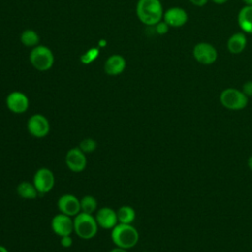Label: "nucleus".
Listing matches in <instances>:
<instances>
[{"label":"nucleus","mask_w":252,"mask_h":252,"mask_svg":"<svg viewBox=\"0 0 252 252\" xmlns=\"http://www.w3.org/2000/svg\"><path fill=\"white\" fill-rule=\"evenodd\" d=\"M117 219L118 223H125V224H131L135 219H136V212L133 207L124 205L121 206L117 211Z\"/></svg>","instance_id":"19"},{"label":"nucleus","mask_w":252,"mask_h":252,"mask_svg":"<svg viewBox=\"0 0 252 252\" xmlns=\"http://www.w3.org/2000/svg\"><path fill=\"white\" fill-rule=\"evenodd\" d=\"M247 165L249 167L250 170H252V155L248 158V160H247Z\"/></svg>","instance_id":"29"},{"label":"nucleus","mask_w":252,"mask_h":252,"mask_svg":"<svg viewBox=\"0 0 252 252\" xmlns=\"http://www.w3.org/2000/svg\"><path fill=\"white\" fill-rule=\"evenodd\" d=\"M27 129L32 137L41 139L48 135L50 131V124L44 115L35 113L29 118L27 122Z\"/></svg>","instance_id":"8"},{"label":"nucleus","mask_w":252,"mask_h":252,"mask_svg":"<svg viewBox=\"0 0 252 252\" xmlns=\"http://www.w3.org/2000/svg\"><path fill=\"white\" fill-rule=\"evenodd\" d=\"M17 194L23 198V199H27V200H32L35 199L38 195V192L36 190V188L34 187L32 182H29V181H22L17 185L16 188Z\"/></svg>","instance_id":"18"},{"label":"nucleus","mask_w":252,"mask_h":252,"mask_svg":"<svg viewBox=\"0 0 252 252\" xmlns=\"http://www.w3.org/2000/svg\"><path fill=\"white\" fill-rule=\"evenodd\" d=\"M94 218L98 226L104 229H112L118 223L116 211L110 207L99 208L96 211Z\"/></svg>","instance_id":"14"},{"label":"nucleus","mask_w":252,"mask_h":252,"mask_svg":"<svg viewBox=\"0 0 252 252\" xmlns=\"http://www.w3.org/2000/svg\"><path fill=\"white\" fill-rule=\"evenodd\" d=\"M160 0H139L136 7L138 19L147 26H156L163 17Z\"/></svg>","instance_id":"1"},{"label":"nucleus","mask_w":252,"mask_h":252,"mask_svg":"<svg viewBox=\"0 0 252 252\" xmlns=\"http://www.w3.org/2000/svg\"><path fill=\"white\" fill-rule=\"evenodd\" d=\"M220 101L222 106L227 109L241 110L246 107L248 103V97L240 90L227 88L220 93Z\"/></svg>","instance_id":"5"},{"label":"nucleus","mask_w":252,"mask_h":252,"mask_svg":"<svg viewBox=\"0 0 252 252\" xmlns=\"http://www.w3.org/2000/svg\"><path fill=\"white\" fill-rule=\"evenodd\" d=\"M98 52H99V51H98V49H96V48H93V49L89 50L87 53H85V54L82 56V58H81L82 62L85 63V64L91 63L92 61H94V60L96 58V56L98 55Z\"/></svg>","instance_id":"23"},{"label":"nucleus","mask_w":252,"mask_h":252,"mask_svg":"<svg viewBox=\"0 0 252 252\" xmlns=\"http://www.w3.org/2000/svg\"><path fill=\"white\" fill-rule=\"evenodd\" d=\"M237 23L244 33H252V6L245 5L240 9Z\"/></svg>","instance_id":"17"},{"label":"nucleus","mask_w":252,"mask_h":252,"mask_svg":"<svg viewBox=\"0 0 252 252\" xmlns=\"http://www.w3.org/2000/svg\"><path fill=\"white\" fill-rule=\"evenodd\" d=\"M242 93L247 96L250 97L252 96V81H247L242 85V89H241Z\"/></svg>","instance_id":"26"},{"label":"nucleus","mask_w":252,"mask_h":252,"mask_svg":"<svg viewBox=\"0 0 252 252\" xmlns=\"http://www.w3.org/2000/svg\"><path fill=\"white\" fill-rule=\"evenodd\" d=\"M194 59L202 65H212L218 59V51L216 47L209 42H199L193 47L192 51Z\"/></svg>","instance_id":"7"},{"label":"nucleus","mask_w":252,"mask_h":252,"mask_svg":"<svg viewBox=\"0 0 252 252\" xmlns=\"http://www.w3.org/2000/svg\"><path fill=\"white\" fill-rule=\"evenodd\" d=\"M109 252H128V250L120 247H115V248H112Z\"/></svg>","instance_id":"28"},{"label":"nucleus","mask_w":252,"mask_h":252,"mask_svg":"<svg viewBox=\"0 0 252 252\" xmlns=\"http://www.w3.org/2000/svg\"><path fill=\"white\" fill-rule=\"evenodd\" d=\"M51 229L58 236L71 235L74 232V219L65 214L59 213L51 220Z\"/></svg>","instance_id":"10"},{"label":"nucleus","mask_w":252,"mask_h":252,"mask_svg":"<svg viewBox=\"0 0 252 252\" xmlns=\"http://www.w3.org/2000/svg\"><path fill=\"white\" fill-rule=\"evenodd\" d=\"M214 3H216V4H219V5H221V4H224V3H226L228 0H212Z\"/></svg>","instance_id":"30"},{"label":"nucleus","mask_w":252,"mask_h":252,"mask_svg":"<svg viewBox=\"0 0 252 252\" xmlns=\"http://www.w3.org/2000/svg\"><path fill=\"white\" fill-rule=\"evenodd\" d=\"M0 252H9V250L5 246L0 245Z\"/></svg>","instance_id":"32"},{"label":"nucleus","mask_w":252,"mask_h":252,"mask_svg":"<svg viewBox=\"0 0 252 252\" xmlns=\"http://www.w3.org/2000/svg\"><path fill=\"white\" fill-rule=\"evenodd\" d=\"M65 163L72 172H82L87 166L86 154L79 147L71 148L65 156Z\"/></svg>","instance_id":"9"},{"label":"nucleus","mask_w":252,"mask_h":252,"mask_svg":"<svg viewBox=\"0 0 252 252\" xmlns=\"http://www.w3.org/2000/svg\"><path fill=\"white\" fill-rule=\"evenodd\" d=\"M20 40L27 47H34L38 45L39 36L35 31L28 29L23 31L20 36Z\"/></svg>","instance_id":"20"},{"label":"nucleus","mask_w":252,"mask_h":252,"mask_svg":"<svg viewBox=\"0 0 252 252\" xmlns=\"http://www.w3.org/2000/svg\"><path fill=\"white\" fill-rule=\"evenodd\" d=\"M247 45V38L244 32H234L229 36L227 39L226 47L227 50L232 54H239L241 53Z\"/></svg>","instance_id":"16"},{"label":"nucleus","mask_w":252,"mask_h":252,"mask_svg":"<svg viewBox=\"0 0 252 252\" xmlns=\"http://www.w3.org/2000/svg\"><path fill=\"white\" fill-rule=\"evenodd\" d=\"M6 105L11 112L16 114H22L28 110L30 106V100L27 94H25L24 93L14 91L7 95Z\"/></svg>","instance_id":"11"},{"label":"nucleus","mask_w":252,"mask_h":252,"mask_svg":"<svg viewBox=\"0 0 252 252\" xmlns=\"http://www.w3.org/2000/svg\"><path fill=\"white\" fill-rule=\"evenodd\" d=\"M162 19L170 28H180L187 23L188 14L181 7H171L163 13Z\"/></svg>","instance_id":"13"},{"label":"nucleus","mask_w":252,"mask_h":252,"mask_svg":"<svg viewBox=\"0 0 252 252\" xmlns=\"http://www.w3.org/2000/svg\"><path fill=\"white\" fill-rule=\"evenodd\" d=\"M85 154H90V153H93L96 147H97V143L94 139L93 138H86V139H83L80 143H79V146H78Z\"/></svg>","instance_id":"22"},{"label":"nucleus","mask_w":252,"mask_h":252,"mask_svg":"<svg viewBox=\"0 0 252 252\" xmlns=\"http://www.w3.org/2000/svg\"><path fill=\"white\" fill-rule=\"evenodd\" d=\"M155 27H156V32L158 34H165L168 32L169 28H170L164 21L158 22Z\"/></svg>","instance_id":"24"},{"label":"nucleus","mask_w":252,"mask_h":252,"mask_svg":"<svg viewBox=\"0 0 252 252\" xmlns=\"http://www.w3.org/2000/svg\"><path fill=\"white\" fill-rule=\"evenodd\" d=\"M126 67V61L124 57L119 54H113L109 56L104 63V72L109 76H117L121 74Z\"/></svg>","instance_id":"15"},{"label":"nucleus","mask_w":252,"mask_h":252,"mask_svg":"<svg viewBox=\"0 0 252 252\" xmlns=\"http://www.w3.org/2000/svg\"><path fill=\"white\" fill-rule=\"evenodd\" d=\"M110 237L116 247L131 249L139 241V232L132 224L117 223L110 232Z\"/></svg>","instance_id":"2"},{"label":"nucleus","mask_w":252,"mask_h":252,"mask_svg":"<svg viewBox=\"0 0 252 252\" xmlns=\"http://www.w3.org/2000/svg\"><path fill=\"white\" fill-rule=\"evenodd\" d=\"M242 2L247 6H252V0H242Z\"/></svg>","instance_id":"31"},{"label":"nucleus","mask_w":252,"mask_h":252,"mask_svg":"<svg viewBox=\"0 0 252 252\" xmlns=\"http://www.w3.org/2000/svg\"><path fill=\"white\" fill-rule=\"evenodd\" d=\"M57 208L59 213L70 217H75L81 212L80 199L73 194H64L57 201Z\"/></svg>","instance_id":"12"},{"label":"nucleus","mask_w":252,"mask_h":252,"mask_svg":"<svg viewBox=\"0 0 252 252\" xmlns=\"http://www.w3.org/2000/svg\"><path fill=\"white\" fill-rule=\"evenodd\" d=\"M30 61L37 71H47L54 64V55L45 45L34 46L30 53Z\"/></svg>","instance_id":"4"},{"label":"nucleus","mask_w":252,"mask_h":252,"mask_svg":"<svg viewBox=\"0 0 252 252\" xmlns=\"http://www.w3.org/2000/svg\"><path fill=\"white\" fill-rule=\"evenodd\" d=\"M32 183L38 194H46L53 189L55 184V177L51 169L47 167H40L34 172Z\"/></svg>","instance_id":"6"},{"label":"nucleus","mask_w":252,"mask_h":252,"mask_svg":"<svg viewBox=\"0 0 252 252\" xmlns=\"http://www.w3.org/2000/svg\"><path fill=\"white\" fill-rule=\"evenodd\" d=\"M60 244L64 248H69L73 245V238L71 235H64L60 237Z\"/></svg>","instance_id":"25"},{"label":"nucleus","mask_w":252,"mask_h":252,"mask_svg":"<svg viewBox=\"0 0 252 252\" xmlns=\"http://www.w3.org/2000/svg\"><path fill=\"white\" fill-rule=\"evenodd\" d=\"M80 206L81 212L92 214L96 212L97 210V201L92 195H85L82 199H80Z\"/></svg>","instance_id":"21"},{"label":"nucleus","mask_w":252,"mask_h":252,"mask_svg":"<svg viewBox=\"0 0 252 252\" xmlns=\"http://www.w3.org/2000/svg\"><path fill=\"white\" fill-rule=\"evenodd\" d=\"M194 6H197V7H202L204 5H206L208 3L209 0H189Z\"/></svg>","instance_id":"27"},{"label":"nucleus","mask_w":252,"mask_h":252,"mask_svg":"<svg viewBox=\"0 0 252 252\" xmlns=\"http://www.w3.org/2000/svg\"><path fill=\"white\" fill-rule=\"evenodd\" d=\"M98 224L92 214L80 212L74 217V232L82 239H92L97 233Z\"/></svg>","instance_id":"3"}]
</instances>
